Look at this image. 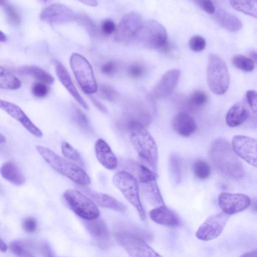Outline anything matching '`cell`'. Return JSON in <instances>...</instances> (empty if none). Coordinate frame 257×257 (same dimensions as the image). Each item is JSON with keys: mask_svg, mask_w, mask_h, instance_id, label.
Masks as SVG:
<instances>
[{"mask_svg": "<svg viewBox=\"0 0 257 257\" xmlns=\"http://www.w3.org/2000/svg\"><path fill=\"white\" fill-rule=\"evenodd\" d=\"M208 157L215 170L223 176L234 180L243 177V165L226 139L213 140L209 146Z\"/></svg>", "mask_w": 257, "mask_h": 257, "instance_id": "1", "label": "cell"}, {"mask_svg": "<svg viewBox=\"0 0 257 257\" xmlns=\"http://www.w3.org/2000/svg\"><path fill=\"white\" fill-rule=\"evenodd\" d=\"M117 241L131 256H161L146 241L152 239L151 232L134 226L120 225L115 229Z\"/></svg>", "mask_w": 257, "mask_h": 257, "instance_id": "2", "label": "cell"}, {"mask_svg": "<svg viewBox=\"0 0 257 257\" xmlns=\"http://www.w3.org/2000/svg\"><path fill=\"white\" fill-rule=\"evenodd\" d=\"M130 141L140 158L153 170L156 171L158 161V151L154 138L145 126L136 122L125 124Z\"/></svg>", "mask_w": 257, "mask_h": 257, "instance_id": "3", "label": "cell"}, {"mask_svg": "<svg viewBox=\"0 0 257 257\" xmlns=\"http://www.w3.org/2000/svg\"><path fill=\"white\" fill-rule=\"evenodd\" d=\"M36 149L46 162L59 173L81 186L90 183L89 176L79 166L64 159L46 147L37 146Z\"/></svg>", "mask_w": 257, "mask_h": 257, "instance_id": "4", "label": "cell"}, {"mask_svg": "<svg viewBox=\"0 0 257 257\" xmlns=\"http://www.w3.org/2000/svg\"><path fill=\"white\" fill-rule=\"evenodd\" d=\"M207 80L210 90L217 95L225 93L229 87L230 78L227 65L216 54H211L208 57Z\"/></svg>", "mask_w": 257, "mask_h": 257, "instance_id": "5", "label": "cell"}, {"mask_svg": "<svg viewBox=\"0 0 257 257\" xmlns=\"http://www.w3.org/2000/svg\"><path fill=\"white\" fill-rule=\"evenodd\" d=\"M70 64L82 90L87 94L96 93L98 86L93 69L88 61L80 54L73 53L70 58Z\"/></svg>", "mask_w": 257, "mask_h": 257, "instance_id": "6", "label": "cell"}, {"mask_svg": "<svg viewBox=\"0 0 257 257\" xmlns=\"http://www.w3.org/2000/svg\"><path fill=\"white\" fill-rule=\"evenodd\" d=\"M113 182L125 198L136 208L141 219L146 222V215L140 200L137 179L132 174L120 171L114 175Z\"/></svg>", "mask_w": 257, "mask_h": 257, "instance_id": "7", "label": "cell"}, {"mask_svg": "<svg viewBox=\"0 0 257 257\" xmlns=\"http://www.w3.org/2000/svg\"><path fill=\"white\" fill-rule=\"evenodd\" d=\"M134 40L148 48H161L167 42V32L157 21L148 20L143 23Z\"/></svg>", "mask_w": 257, "mask_h": 257, "instance_id": "8", "label": "cell"}, {"mask_svg": "<svg viewBox=\"0 0 257 257\" xmlns=\"http://www.w3.org/2000/svg\"><path fill=\"white\" fill-rule=\"evenodd\" d=\"M64 197L71 209L79 217L86 220L99 217L100 212L95 204L80 191L68 189Z\"/></svg>", "mask_w": 257, "mask_h": 257, "instance_id": "9", "label": "cell"}, {"mask_svg": "<svg viewBox=\"0 0 257 257\" xmlns=\"http://www.w3.org/2000/svg\"><path fill=\"white\" fill-rule=\"evenodd\" d=\"M10 249L16 256L34 257L37 256H53L50 245L45 241L19 239L12 241Z\"/></svg>", "mask_w": 257, "mask_h": 257, "instance_id": "10", "label": "cell"}, {"mask_svg": "<svg viewBox=\"0 0 257 257\" xmlns=\"http://www.w3.org/2000/svg\"><path fill=\"white\" fill-rule=\"evenodd\" d=\"M230 216L223 212L209 216L198 228L196 236L203 241L216 238L221 233Z\"/></svg>", "mask_w": 257, "mask_h": 257, "instance_id": "11", "label": "cell"}, {"mask_svg": "<svg viewBox=\"0 0 257 257\" xmlns=\"http://www.w3.org/2000/svg\"><path fill=\"white\" fill-rule=\"evenodd\" d=\"M143 23L139 14L133 12L127 13L122 18L115 29V40L120 42L134 40Z\"/></svg>", "mask_w": 257, "mask_h": 257, "instance_id": "12", "label": "cell"}, {"mask_svg": "<svg viewBox=\"0 0 257 257\" xmlns=\"http://www.w3.org/2000/svg\"><path fill=\"white\" fill-rule=\"evenodd\" d=\"M41 20L50 24H60L76 21L77 15L67 6L60 4H52L42 10Z\"/></svg>", "mask_w": 257, "mask_h": 257, "instance_id": "13", "label": "cell"}, {"mask_svg": "<svg viewBox=\"0 0 257 257\" xmlns=\"http://www.w3.org/2000/svg\"><path fill=\"white\" fill-rule=\"evenodd\" d=\"M250 199L241 193L222 192L218 197V202L222 212L231 215L242 212L250 205Z\"/></svg>", "mask_w": 257, "mask_h": 257, "instance_id": "14", "label": "cell"}, {"mask_svg": "<svg viewBox=\"0 0 257 257\" xmlns=\"http://www.w3.org/2000/svg\"><path fill=\"white\" fill-rule=\"evenodd\" d=\"M231 147L235 153L250 165L256 167V140L242 135L235 136Z\"/></svg>", "mask_w": 257, "mask_h": 257, "instance_id": "15", "label": "cell"}, {"mask_svg": "<svg viewBox=\"0 0 257 257\" xmlns=\"http://www.w3.org/2000/svg\"><path fill=\"white\" fill-rule=\"evenodd\" d=\"M0 108L18 121L31 134L37 138H41L43 133L35 125L17 105L6 100L0 99Z\"/></svg>", "mask_w": 257, "mask_h": 257, "instance_id": "16", "label": "cell"}, {"mask_svg": "<svg viewBox=\"0 0 257 257\" xmlns=\"http://www.w3.org/2000/svg\"><path fill=\"white\" fill-rule=\"evenodd\" d=\"M180 73V70L177 69H171L165 73L154 87L153 96L159 99L170 94L178 83Z\"/></svg>", "mask_w": 257, "mask_h": 257, "instance_id": "17", "label": "cell"}, {"mask_svg": "<svg viewBox=\"0 0 257 257\" xmlns=\"http://www.w3.org/2000/svg\"><path fill=\"white\" fill-rule=\"evenodd\" d=\"M86 228L90 235L102 248H106L111 244L110 236L103 220L98 217L87 220L85 222Z\"/></svg>", "mask_w": 257, "mask_h": 257, "instance_id": "18", "label": "cell"}, {"mask_svg": "<svg viewBox=\"0 0 257 257\" xmlns=\"http://www.w3.org/2000/svg\"><path fill=\"white\" fill-rule=\"evenodd\" d=\"M79 188L100 206L120 212H124L126 210L123 204L107 194L98 192L85 186Z\"/></svg>", "mask_w": 257, "mask_h": 257, "instance_id": "19", "label": "cell"}, {"mask_svg": "<svg viewBox=\"0 0 257 257\" xmlns=\"http://www.w3.org/2000/svg\"><path fill=\"white\" fill-rule=\"evenodd\" d=\"M54 64L55 72L59 81L76 101L84 109H88V105L87 103L85 101L75 87L67 69L58 60H55Z\"/></svg>", "mask_w": 257, "mask_h": 257, "instance_id": "20", "label": "cell"}, {"mask_svg": "<svg viewBox=\"0 0 257 257\" xmlns=\"http://www.w3.org/2000/svg\"><path fill=\"white\" fill-rule=\"evenodd\" d=\"M149 216L153 221L160 225L173 227L181 224L179 217L165 205L156 207L151 210Z\"/></svg>", "mask_w": 257, "mask_h": 257, "instance_id": "21", "label": "cell"}, {"mask_svg": "<svg viewBox=\"0 0 257 257\" xmlns=\"http://www.w3.org/2000/svg\"><path fill=\"white\" fill-rule=\"evenodd\" d=\"M96 158L105 168L113 170L117 166V160L109 145L103 140L98 139L95 144Z\"/></svg>", "mask_w": 257, "mask_h": 257, "instance_id": "22", "label": "cell"}, {"mask_svg": "<svg viewBox=\"0 0 257 257\" xmlns=\"http://www.w3.org/2000/svg\"><path fill=\"white\" fill-rule=\"evenodd\" d=\"M172 124L173 128L178 134L185 137L191 136L197 128L194 119L184 112H179L174 116Z\"/></svg>", "mask_w": 257, "mask_h": 257, "instance_id": "23", "label": "cell"}, {"mask_svg": "<svg viewBox=\"0 0 257 257\" xmlns=\"http://www.w3.org/2000/svg\"><path fill=\"white\" fill-rule=\"evenodd\" d=\"M249 114L246 105L244 102H237L228 110L225 117L226 123L230 127L239 126L247 119Z\"/></svg>", "mask_w": 257, "mask_h": 257, "instance_id": "24", "label": "cell"}, {"mask_svg": "<svg viewBox=\"0 0 257 257\" xmlns=\"http://www.w3.org/2000/svg\"><path fill=\"white\" fill-rule=\"evenodd\" d=\"M142 192L146 200L154 207L164 205L157 179L140 183Z\"/></svg>", "mask_w": 257, "mask_h": 257, "instance_id": "25", "label": "cell"}, {"mask_svg": "<svg viewBox=\"0 0 257 257\" xmlns=\"http://www.w3.org/2000/svg\"><path fill=\"white\" fill-rule=\"evenodd\" d=\"M0 174L6 180L16 186H21L25 183V177L18 167L12 161H7L0 168Z\"/></svg>", "mask_w": 257, "mask_h": 257, "instance_id": "26", "label": "cell"}, {"mask_svg": "<svg viewBox=\"0 0 257 257\" xmlns=\"http://www.w3.org/2000/svg\"><path fill=\"white\" fill-rule=\"evenodd\" d=\"M214 18L221 27L231 32H237L242 27V23L239 19L222 9L218 10L215 13Z\"/></svg>", "mask_w": 257, "mask_h": 257, "instance_id": "27", "label": "cell"}, {"mask_svg": "<svg viewBox=\"0 0 257 257\" xmlns=\"http://www.w3.org/2000/svg\"><path fill=\"white\" fill-rule=\"evenodd\" d=\"M20 72L32 76L41 82L51 85L54 82L53 77L49 73L37 66H25L21 67Z\"/></svg>", "mask_w": 257, "mask_h": 257, "instance_id": "28", "label": "cell"}, {"mask_svg": "<svg viewBox=\"0 0 257 257\" xmlns=\"http://www.w3.org/2000/svg\"><path fill=\"white\" fill-rule=\"evenodd\" d=\"M235 10L256 18L257 0H229Z\"/></svg>", "mask_w": 257, "mask_h": 257, "instance_id": "29", "label": "cell"}, {"mask_svg": "<svg viewBox=\"0 0 257 257\" xmlns=\"http://www.w3.org/2000/svg\"><path fill=\"white\" fill-rule=\"evenodd\" d=\"M21 81L15 75L0 66V88L16 90L20 88Z\"/></svg>", "mask_w": 257, "mask_h": 257, "instance_id": "30", "label": "cell"}, {"mask_svg": "<svg viewBox=\"0 0 257 257\" xmlns=\"http://www.w3.org/2000/svg\"><path fill=\"white\" fill-rule=\"evenodd\" d=\"M183 162L176 154H172L169 158V167L175 181L179 182L182 179L183 173Z\"/></svg>", "mask_w": 257, "mask_h": 257, "instance_id": "31", "label": "cell"}, {"mask_svg": "<svg viewBox=\"0 0 257 257\" xmlns=\"http://www.w3.org/2000/svg\"><path fill=\"white\" fill-rule=\"evenodd\" d=\"M73 119L76 125L83 132L91 134L93 130L86 116L77 107L74 108Z\"/></svg>", "mask_w": 257, "mask_h": 257, "instance_id": "32", "label": "cell"}, {"mask_svg": "<svg viewBox=\"0 0 257 257\" xmlns=\"http://www.w3.org/2000/svg\"><path fill=\"white\" fill-rule=\"evenodd\" d=\"M61 151L63 155L66 158L75 162L79 166L84 167V161L80 154L68 143L66 142H62Z\"/></svg>", "mask_w": 257, "mask_h": 257, "instance_id": "33", "label": "cell"}, {"mask_svg": "<svg viewBox=\"0 0 257 257\" xmlns=\"http://www.w3.org/2000/svg\"><path fill=\"white\" fill-rule=\"evenodd\" d=\"M232 63L237 68L245 72H251L254 69V62L242 55H236L232 57Z\"/></svg>", "mask_w": 257, "mask_h": 257, "instance_id": "34", "label": "cell"}, {"mask_svg": "<svg viewBox=\"0 0 257 257\" xmlns=\"http://www.w3.org/2000/svg\"><path fill=\"white\" fill-rule=\"evenodd\" d=\"M193 171L195 177L201 180L207 179L211 173L209 164L203 160H198L194 163Z\"/></svg>", "mask_w": 257, "mask_h": 257, "instance_id": "35", "label": "cell"}, {"mask_svg": "<svg viewBox=\"0 0 257 257\" xmlns=\"http://www.w3.org/2000/svg\"><path fill=\"white\" fill-rule=\"evenodd\" d=\"M0 7L5 11L10 23L15 26L20 24L21 17L19 13L15 8L9 3L7 0H0Z\"/></svg>", "mask_w": 257, "mask_h": 257, "instance_id": "36", "label": "cell"}, {"mask_svg": "<svg viewBox=\"0 0 257 257\" xmlns=\"http://www.w3.org/2000/svg\"><path fill=\"white\" fill-rule=\"evenodd\" d=\"M76 21L84 26L91 36L96 37L99 35L98 28L88 16L83 14L77 15Z\"/></svg>", "mask_w": 257, "mask_h": 257, "instance_id": "37", "label": "cell"}, {"mask_svg": "<svg viewBox=\"0 0 257 257\" xmlns=\"http://www.w3.org/2000/svg\"><path fill=\"white\" fill-rule=\"evenodd\" d=\"M208 101L207 94L202 90H197L192 93L188 100L189 103L193 107L204 105Z\"/></svg>", "mask_w": 257, "mask_h": 257, "instance_id": "38", "label": "cell"}, {"mask_svg": "<svg viewBox=\"0 0 257 257\" xmlns=\"http://www.w3.org/2000/svg\"><path fill=\"white\" fill-rule=\"evenodd\" d=\"M99 91L101 96L109 101H116L119 98V95L116 91L106 84H101L99 86Z\"/></svg>", "mask_w": 257, "mask_h": 257, "instance_id": "39", "label": "cell"}, {"mask_svg": "<svg viewBox=\"0 0 257 257\" xmlns=\"http://www.w3.org/2000/svg\"><path fill=\"white\" fill-rule=\"evenodd\" d=\"M206 42L204 38L200 36H193L189 41V45L191 50L195 52L202 51L206 47Z\"/></svg>", "mask_w": 257, "mask_h": 257, "instance_id": "40", "label": "cell"}, {"mask_svg": "<svg viewBox=\"0 0 257 257\" xmlns=\"http://www.w3.org/2000/svg\"><path fill=\"white\" fill-rule=\"evenodd\" d=\"M32 93L36 97L43 98L46 97L49 92L46 84L41 82L34 83L32 86Z\"/></svg>", "mask_w": 257, "mask_h": 257, "instance_id": "41", "label": "cell"}, {"mask_svg": "<svg viewBox=\"0 0 257 257\" xmlns=\"http://www.w3.org/2000/svg\"><path fill=\"white\" fill-rule=\"evenodd\" d=\"M144 67L140 63H134L128 67L127 72L129 75L134 78H139L145 73Z\"/></svg>", "mask_w": 257, "mask_h": 257, "instance_id": "42", "label": "cell"}, {"mask_svg": "<svg viewBox=\"0 0 257 257\" xmlns=\"http://www.w3.org/2000/svg\"><path fill=\"white\" fill-rule=\"evenodd\" d=\"M118 70V65L113 61H109L103 63L101 66V72L106 75L115 74Z\"/></svg>", "mask_w": 257, "mask_h": 257, "instance_id": "43", "label": "cell"}, {"mask_svg": "<svg viewBox=\"0 0 257 257\" xmlns=\"http://www.w3.org/2000/svg\"><path fill=\"white\" fill-rule=\"evenodd\" d=\"M193 1L206 13L213 14L215 12V7L211 0H193Z\"/></svg>", "mask_w": 257, "mask_h": 257, "instance_id": "44", "label": "cell"}, {"mask_svg": "<svg viewBox=\"0 0 257 257\" xmlns=\"http://www.w3.org/2000/svg\"><path fill=\"white\" fill-rule=\"evenodd\" d=\"M246 102L255 115L256 114V92L253 90H248L245 95Z\"/></svg>", "mask_w": 257, "mask_h": 257, "instance_id": "45", "label": "cell"}, {"mask_svg": "<svg viewBox=\"0 0 257 257\" xmlns=\"http://www.w3.org/2000/svg\"><path fill=\"white\" fill-rule=\"evenodd\" d=\"M23 228L28 233L34 232L37 227V222L36 219L33 217L26 218L23 222Z\"/></svg>", "mask_w": 257, "mask_h": 257, "instance_id": "46", "label": "cell"}, {"mask_svg": "<svg viewBox=\"0 0 257 257\" xmlns=\"http://www.w3.org/2000/svg\"><path fill=\"white\" fill-rule=\"evenodd\" d=\"M116 29L114 23L111 20L107 19L103 21L100 27L101 33L105 36H108L115 32Z\"/></svg>", "mask_w": 257, "mask_h": 257, "instance_id": "47", "label": "cell"}, {"mask_svg": "<svg viewBox=\"0 0 257 257\" xmlns=\"http://www.w3.org/2000/svg\"><path fill=\"white\" fill-rule=\"evenodd\" d=\"M90 100L93 104L101 112L106 113L107 112V108L96 98L91 96Z\"/></svg>", "mask_w": 257, "mask_h": 257, "instance_id": "48", "label": "cell"}, {"mask_svg": "<svg viewBox=\"0 0 257 257\" xmlns=\"http://www.w3.org/2000/svg\"><path fill=\"white\" fill-rule=\"evenodd\" d=\"M81 3L84 4V5L91 6V7H96L97 6L98 4L96 0H78Z\"/></svg>", "mask_w": 257, "mask_h": 257, "instance_id": "49", "label": "cell"}, {"mask_svg": "<svg viewBox=\"0 0 257 257\" xmlns=\"http://www.w3.org/2000/svg\"><path fill=\"white\" fill-rule=\"evenodd\" d=\"M7 250V244L5 243V242L3 240V239L0 237V251L2 252H6Z\"/></svg>", "mask_w": 257, "mask_h": 257, "instance_id": "50", "label": "cell"}, {"mask_svg": "<svg viewBox=\"0 0 257 257\" xmlns=\"http://www.w3.org/2000/svg\"><path fill=\"white\" fill-rule=\"evenodd\" d=\"M250 58L254 62H256V53L255 51H252L250 53Z\"/></svg>", "mask_w": 257, "mask_h": 257, "instance_id": "51", "label": "cell"}, {"mask_svg": "<svg viewBox=\"0 0 257 257\" xmlns=\"http://www.w3.org/2000/svg\"><path fill=\"white\" fill-rule=\"evenodd\" d=\"M6 35L1 31H0V41L5 42L7 40Z\"/></svg>", "mask_w": 257, "mask_h": 257, "instance_id": "52", "label": "cell"}, {"mask_svg": "<svg viewBox=\"0 0 257 257\" xmlns=\"http://www.w3.org/2000/svg\"><path fill=\"white\" fill-rule=\"evenodd\" d=\"M6 142L5 137L0 133V144L4 143Z\"/></svg>", "mask_w": 257, "mask_h": 257, "instance_id": "53", "label": "cell"}, {"mask_svg": "<svg viewBox=\"0 0 257 257\" xmlns=\"http://www.w3.org/2000/svg\"><path fill=\"white\" fill-rule=\"evenodd\" d=\"M42 3H46L48 0H40Z\"/></svg>", "mask_w": 257, "mask_h": 257, "instance_id": "54", "label": "cell"}]
</instances>
